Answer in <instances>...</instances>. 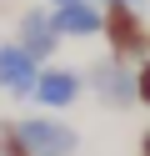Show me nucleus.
I'll list each match as a JSON object with an SVG mask.
<instances>
[{"instance_id":"obj_1","label":"nucleus","mask_w":150,"mask_h":156,"mask_svg":"<svg viewBox=\"0 0 150 156\" xmlns=\"http://www.w3.org/2000/svg\"><path fill=\"white\" fill-rule=\"evenodd\" d=\"M105 41H110V55L125 66L150 61V25L140 5H105Z\"/></svg>"},{"instance_id":"obj_2","label":"nucleus","mask_w":150,"mask_h":156,"mask_svg":"<svg viewBox=\"0 0 150 156\" xmlns=\"http://www.w3.org/2000/svg\"><path fill=\"white\" fill-rule=\"evenodd\" d=\"M85 86L100 96V106H110V111H130V106L140 101L135 96V71H130L125 61H115V55H100V61L85 71Z\"/></svg>"},{"instance_id":"obj_3","label":"nucleus","mask_w":150,"mask_h":156,"mask_svg":"<svg viewBox=\"0 0 150 156\" xmlns=\"http://www.w3.org/2000/svg\"><path fill=\"white\" fill-rule=\"evenodd\" d=\"M20 136H25L30 156H75L80 151V131L70 121H60V116H25V121H15Z\"/></svg>"},{"instance_id":"obj_4","label":"nucleus","mask_w":150,"mask_h":156,"mask_svg":"<svg viewBox=\"0 0 150 156\" xmlns=\"http://www.w3.org/2000/svg\"><path fill=\"white\" fill-rule=\"evenodd\" d=\"M35 81H40V61L25 55L15 41L0 45V91L15 101H35Z\"/></svg>"},{"instance_id":"obj_5","label":"nucleus","mask_w":150,"mask_h":156,"mask_svg":"<svg viewBox=\"0 0 150 156\" xmlns=\"http://www.w3.org/2000/svg\"><path fill=\"white\" fill-rule=\"evenodd\" d=\"M60 25H55V10H25L20 15V25H15V45L25 55H35V61H45V55H60Z\"/></svg>"},{"instance_id":"obj_6","label":"nucleus","mask_w":150,"mask_h":156,"mask_svg":"<svg viewBox=\"0 0 150 156\" xmlns=\"http://www.w3.org/2000/svg\"><path fill=\"white\" fill-rule=\"evenodd\" d=\"M85 91V76L70 71V66H40V81H35V101L45 111H65V106L80 101Z\"/></svg>"},{"instance_id":"obj_7","label":"nucleus","mask_w":150,"mask_h":156,"mask_svg":"<svg viewBox=\"0 0 150 156\" xmlns=\"http://www.w3.org/2000/svg\"><path fill=\"white\" fill-rule=\"evenodd\" d=\"M55 25L65 41H85V35H105V5L85 0V5H60L55 10Z\"/></svg>"},{"instance_id":"obj_8","label":"nucleus","mask_w":150,"mask_h":156,"mask_svg":"<svg viewBox=\"0 0 150 156\" xmlns=\"http://www.w3.org/2000/svg\"><path fill=\"white\" fill-rule=\"evenodd\" d=\"M0 156H30L25 136H20V126H5L0 121Z\"/></svg>"},{"instance_id":"obj_9","label":"nucleus","mask_w":150,"mask_h":156,"mask_svg":"<svg viewBox=\"0 0 150 156\" xmlns=\"http://www.w3.org/2000/svg\"><path fill=\"white\" fill-rule=\"evenodd\" d=\"M135 96H140V106H150V61L135 66Z\"/></svg>"},{"instance_id":"obj_10","label":"nucleus","mask_w":150,"mask_h":156,"mask_svg":"<svg viewBox=\"0 0 150 156\" xmlns=\"http://www.w3.org/2000/svg\"><path fill=\"white\" fill-rule=\"evenodd\" d=\"M140 156H150V126L140 131Z\"/></svg>"},{"instance_id":"obj_11","label":"nucleus","mask_w":150,"mask_h":156,"mask_svg":"<svg viewBox=\"0 0 150 156\" xmlns=\"http://www.w3.org/2000/svg\"><path fill=\"white\" fill-rule=\"evenodd\" d=\"M50 5H55V10H60V5H85V0H50Z\"/></svg>"},{"instance_id":"obj_12","label":"nucleus","mask_w":150,"mask_h":156,"mask_svg":"<svg viewBox=\"0 0 150 156\" xmlns=\"http://www.w3.org/2000/svg\"><path fill=\"white\" fill-rule=\"evenodd\" d=\"M105 5H140V0H105Z\"/></svg>"}]
</instances>
